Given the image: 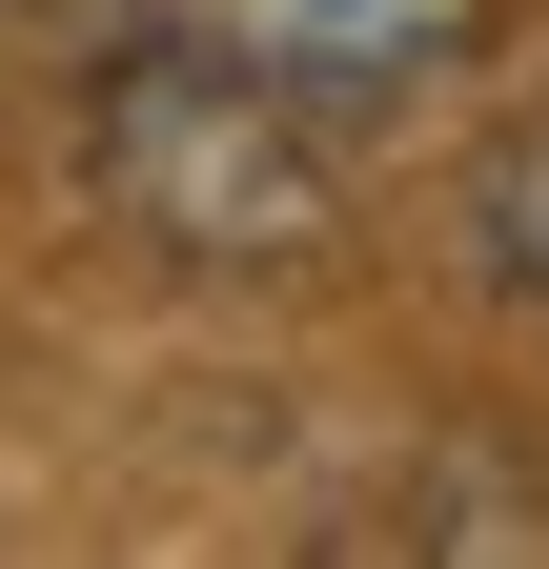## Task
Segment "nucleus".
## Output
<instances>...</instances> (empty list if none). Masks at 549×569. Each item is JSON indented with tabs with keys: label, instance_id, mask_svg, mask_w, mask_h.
<instances>
[{
	"label": "nucleus",
	"instance_id": "1",
	"mask_svg": "<svg viewBox=\"0 0 549 569\" xmlns=\"http://www.w3.org/2000/svg\"><path fill=\"white\" fill-rule=\"evenodd\" d=\"M82 142H102V203L143 244H183V264L326 244V102L264 82V61H224V41H183V21H143V41L102 61Z\"/></svg>",
	"mask_w": 549,
	"mask_h": 569
},
{
	"label": "nucleus",
	"instance_id": "3",
	"mask_svg": "<svg viewBox=\"0 0 549 569\" xmlns=\"http://www.w3.org/2000/svg\"><path fill=\"white\" fill-rule=\"evenodd\" d=\"M41 21H102V41H143V21H163V0H41Z\"/></svg>",
	"mask_w": 549,
	"mask_h": 569
},
{
	"label": "nucleus",
	"instance_id": "2",
	"mask_svg": "<svg viewBox=\"0 0 549 569\" xmlns=\"http://www.w3.org/2000/svg\"><path fill=\"white\" fill-rule=\"evenodd\" d=\"M163 21L264 61V82H306V102H407L489 41V0H163Z\"/></svg>",
	"mask_w": 549,
	"mask_h": 569
}]
</instances>
